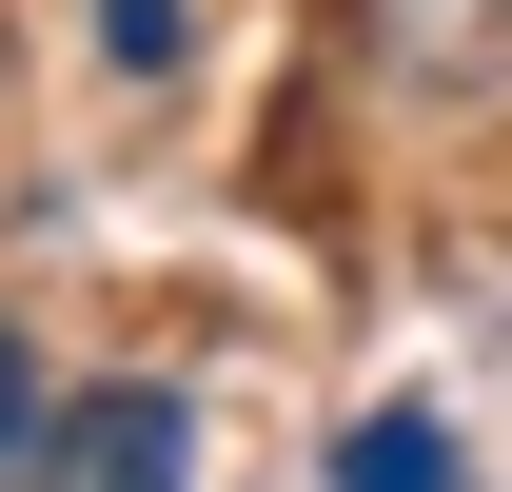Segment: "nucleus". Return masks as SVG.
<instances>
[{
    "label": "nucleus",
    "mask_w": 512,
    "mask_h": 492,
    "mask_svg": "<svg viewBox=\"0 0 512 492\" xmlns=\"http://www.w3.org/2000/svg\"><path fill=\"white\" fill-rule=\"evenodd\" d=\"M197 414L158 374H99V394H40V492H178Z\"/></svg>",
    "instance_id": "obj_1"
},
{
    "label": "nucleus",
    "mask_w": 512,
    "mask_h": 492,
    "mask_svg": "<svg viewBox=\"0 0 512 492\" xmlns=\"http://www.w3.org/2000/svg\"><path fill=\"white\" fill-rule=\"evenodd\" d=\"M0 473H40V355L0 335Z\"/></svg>",
    "instance_id": "obj_3"
},
{
    "label": "nucleus",
    "mask_w": 512,
    "mask_h": 492,
    "mask_svg": "<svg viewBox=\"0 0 512 492\" xmlns=\"http://www.w3.org/2000/svg\"><path fill=\"white\" fill-rule=\"evenodd\" d=\"M99 40H119V60L158 79V60H178V0H99Z\"/></svg>",
    "instance_id": "obj_4"
},
{
    "label": "nucleus",
    "mask_w": 512,
    "mask_h": 492,
    "mask_svg": "<svg viewBox=\"0 0 512 492\" xmlns=\"http://www.w3.org/2000/svg\"><path fill=\"white\" fill-rule=\"evenodd\" d=\"M335 492H453V433L434 414H355L335 433Z\"/></svg>",
    "instance_id": "obj_2"
}]
</instances>
